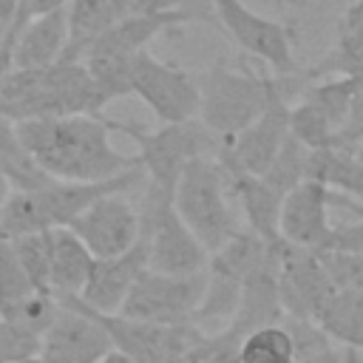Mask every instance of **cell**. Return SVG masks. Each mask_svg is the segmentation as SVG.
<instances>
[{
	"instance_id": "1",
	"label": "cell",
	"mask_w": 363,
	"mask_h": 363,
	"mask_svg": "<svg viewBox=\"0 0 363 363\" xmlns=\"http://www.w3.org/2000/svg\"><path fill=\"white\" fill-rule=\"evenodd\" d=\"M14 130L37 167L57 182H99L142 164L111 142L113 122L99 113L23 119Z\"/></svg>"
},
{
	"instance_id": "2",
	"label": "cell",
	"mask_w": 363,
	"mask_h": 363,
	"mask_svg": "<svg viewBox=\"0 0 363 363\" xmlns=\"http://www.w3.org/2000/svg\"><path fill=\"white\" fill-rule=\"evenodd\" d=\"M199 79V122L218 139H230L250 128L269 105L278 79L275 74H255L230 68L227 60L204 68Z\"/></svg>"
},
{
	"instance_id": "3",
	"label": "cell",
	"mask_w": 363,
	"mask_h": 363,
	"mask_svg": "<svg viewBox=\"0 0 363 363\" xmlns=\"http://www.w3.org/2000/svg\"><path fill=\"white\" fill-rule=\"evenodd\" d=\"M230 176L224 173L216 156L190 159L179 182L173 187V207L182 221L193 230V235L207 247V252H218L235 233V218L230 210Z\"/></svg>"
},
{
	"instance_id": "4",
	"label": "cell",
	"mask_w": 363,
	"mask_h": 363,
	"mask_svg": "<svg viewBox=\"0 0 363 363\" xmlns=\"http://www.w3.org/2000/svg\"><path fill=\"white\" fill-rule=\"evenodd\" d=\"M139 244L145 250L147 269L167 275H196L207 269L210 252L176 213L173 193L147 182L139 204Z\"/></svg>"
},
{
	"instance_id": "5",
	"label": "cell",
	"mask_w": 363,
	"mask_h": 363,
	"mask_svg": "<svg viewBox=\"0 0 363 363\" xmlns=\"http://www.w3.org/2000/svg\"><path fill=\"white\" fill-rule=\"evenodd\" d=\"M113 130L128 133L139 147V162L145 167V176L150 184L173 193L182 167L196 156H216L221 147V139L207 130L199 119L162 125L159 130H145L136 125H119L113 122Z\"/></svg>"
},
{
	"instance_id": "6",
	"label": "cell",
	"mask_w": 363,
	"mask_h": 363,
	"mask_svg": "<svg viewBox=\"0 0 363 363\" xmlns=\"http://www.w3.org/2000/svg\"><path fill=\"white\" fill-rule=\"evenodd\" d=\"M213 11L230 40L244 54L261 60L272 74L289 77L303 71L295 57V34L289 26L252 11L244 0H213Z\"/></svg>"
},
{
	"instance_id": "7",
	"label": "cell",
	"mask_w": 363,
	"mask_h": 363,
	"mask_svg": "<svg viewBox=\"0 0 363 363\" xmlns=\"http://www.w3.org/2000/svg\"><path fill=\"white\" fill-rule=\"evenodd\" d=\"M278 88L267 105V111L241 133L221 139L216 159L221 162L230 179L235 176H264L275 162L281 145L289 136V91H284V77H278Z\"/></svg>"
},
{
	"instance_id": "8",
	"label": "cell",
	"mask_w": 363,
	"mask_h": 363,
	"mask_svg": "<svg viewBox=\"0 0 363 363\" xmlns=\"http://www.w3.org/2000/svg\"><path fill=\"white\" fill-rule=\"evenodd\" d=\"M204 272L196 275H167L156 269H142L122 303V315L162 323V326H184L193 323V312L204 292Z\"/></svg>"
},
{
	"instance_id": "9",
	"label": "cell",
	"mask_w": 363,
	"mask_h": 363,
	"mask_svg": "<svg viewBox=\"0 0 363 363\" xmlns=\"http://www.w3.org/2000/svg\"><path fill=\"white\" fill-rule=\"evenodd\" d=\"M130 91L159 116L162 125L199 119V79L147 48L130 60Z\"/></svg>"
},
{
	"instance_id": "10",
	"label": "cell",
	"mask_w": 363,
	"mask_h": 363,
	"mask_svg": "<svg viewBox=\"0 0 363 363\" xmlns=\"http://www.w3.org/2000/svg\"><path fill=\"white\" fill-rule=\"evenodd\" d=\"M111 349L102 323L85 309L77 295H60V309L40 337L45 363H96Z\"/></svg>"
},
{
	"instance_id": "11",
	"label": "cell",
	"mask_w": 363,
	"mask_h": 363,
	"mask_svg": "<svg viewBox=\"0 0 363 363\" xmlns=\"http://www.w3.org/2000/svg\"><path fill=\"white\" fill-rule=\"evenodd\" d=\"M94 258H113L139 244V207L128 201L125 193H108L96 199L68 224Z\"/></svg>"
},
{
	"instance_id": "12",
	"label": "cell",
	"mask_w": 363,
	"mask_h": 363,
	"mask_svg": "<svg viewBox=\"0 0 363 363\" xmlns=\"http://www.w3.org/2000/svg\"><path fill=\"white\" fill-rule=\"evenodd\" d=\"M278 295L289 318L318 320L326 301L335 295V284L315 250L292 247L281 241L278 252Z\"/></svg>"
},
{
	"instance_id": "13",
	"label": "cell",
	"mask_w": 363,
	"mask_h": 363,
	"mask_svg": "<svg viewBox=\"0 0 363 363\" xmlns=\"http://www.w3.org/2000/svg\"><path fill=\"white\" fill-rule=\"evenodd\" d=\"M329 201H332L329 187L309 179L295 184L281 201V218H278L281 241L315 252L326 250L335 235V227L329 224Z\"/></svg>"
},
{
	"instance_id": "14",
	"label": "cell",
	"mask_w": 363,
	"mask_h": 363,
	"mask_svg": "<svg viewBox=\"0 0 363 363\" xmlns=\"http://www.w3.org/2000/svg\"><path fill=\"white\" fill-rule=\"evenodd\" d=\"M145 250L142 244H136L133 250L113 255V258H96L94 269L88 275V284L82 286V292L77 295L85 306H91L94 312H119L136 275L145 269Z\"/></svg>"
},
{
	"instance_id": "15",
	"label": "cell",
	"mask_w": 363,
	"mask_h": 363,
	"mask_svg": "<svg viewBox=\"0 0 363 363\" xmlns=\"http://www.w3.org/2000/svg\"><path fill=\"white\" fill-rule=\"evenodd\" d=\"M68 11H51L28 20L11 40V68H48L65 57Z\"/></svg>"
},
{
	"instance_id": "16",
	"label": "cell",
	"mask_w": 363,
	"mask_h": 363,
	"mask_svg": "<svg viewBox=\"0 0 363 363\" xmlns=\"http://www.w3.org/2000/svg\"><path fill=\"white\" fill-rule=\"evenodd\" d=\"M68 48L62 60L79 62L85 51L119 20L128 17L119 0H68Z\"/></svg>"
},
{
	"instance_id": "17",
	"label": "cell",
	"mask_w": 363,
	"mask_h": 363,
	"mask_svg": "<svg viewBox=\"0 0 363 363\" xmlns=\"http://www.w3.org/2000/svg\"><path fill=\"white\" fill-rule=\"evenodd\" d=\"M230 190H233V199L241 204L250 230L278 244L281 241L278 218H281V201L286 193H281L264 176H235L230 179Z\"/></svg>"
},
{
	"instance_id": "18",
	"label": "cell",
	"mask_w": 363,
	"mask_h": 363,
	"mask_svg": "<svg viewBox=\"0 0 363 363\" xmlns=\"http://www.w3.org/2000/svg\"><path fill=\"white\" fill-rule=\"evenodd\" d=\"M51 292L60 295H79L88 284L94 269L91 250L79 241L71 227H51Z\"/></svg>"
},
{
	"instance_id": "19",
	"label": "cell",
	"mask_w": 363,
	"mask_h": 363,
	"mask_svg": "<svg viewBox=\"0 0 363 363\" xmlns=\"http://www.w3.org/2000/svg\"><path fill=\"white\" fill-rule=\"evenodd\" d=\"M318 323L337 343L363 349V289H335L320 309Z\"/></svg>"
},
{
	"instance_id": "20",
	"label": "cell",
	"mask_w": 363,
	"mask_h": 363,
	"mask_svg": "<svg viewBox=\"0 0 363 363\" xmlns=\"http://www.w3.org/2000/svg\"><path fill=\"white\" fill-rule=\"evenodd\" d=\"M318 71H335V74H363V0H354L349 11L340 20V37L335 51L315 65L312 71H303L306 77H315Z\"/></svg>"
},
{
	"instance_id": "21",
	"label": "cell",
	"mask_w": 363,
	"mask_h": 363,
	"mask_svg": "<svg viewBox=\"0 0 363 363\" xmlns=\"http://www.w3.org/2000/svg\"><path fill=\"white\" fill-rule=\"evenodd\" d=\"M34 292L43 289L31 284L14 252V244L9 238H0V318H11Z\"/></svg>"
},
{
	"instance_id": "22",
	"label": "cell",
	"mask_w": 363,
	"mask_h": 363,
	"mask_svg": "<svg viewBox=\"0 0 363 363\" xmlns=\"http://www.w3.org/2000/svg\"><path fill=\"white\" fill-rule=\"evenodd\" d=\"M289 133L309 150L340 145V130L335 128V122L306 99L289 105Z\"/></svg>"
},
{
	"instance_id": "23",
	"label": "cell",
	"mask_w": 363,
	"mask_h": 363,
	"mask_svg": "<svg viewBox=\"0 0 363 363\" xmlns=\"http://www.w3.org/2000/svg\"><path fill=\"white\" fill-rule=\"evenodd\" d=\"M235 363H295L292 337L284 329V323L261 326L250 332L238 346Z\"/></svg>"
},
{
	"instance_id": "24",
	"label": "cell",
	"mask_w": 363,
	"mask_h": 363,
	"mask_svg": "<svg viewBox=\"0 0 363 363\" xmlns=\"http://www.w3.org/2000/svg\"><path fill=\"white\" fill-rule=\"evenodd\" d=\"M9 241L14 244V252L23 269L28 272L31 284L43 292H51V233L40 230V233H26Z\"/></svg>"
},
{
	"instance_id": "25",
	"label": "cell",
	"mask_w": 363,
	"mask_h": 363,
	"mask_svg": "<svg viewBox=\"0 0 363 363\" xmlns=\"http://www.w3.org/2000/svg\"><path fill=\"white\" fill-rule=\"evenodd\" d=\"M306 159H309V147L301 145L292 133L286 136V142L281 145L275 162L269 164V170L264 173L267 182H272L281 193H289L295 184H301L306 179Z\"/></svg>"
},
{
	"instance_id": "26",
	"label": "cell",
	"mask_w": 363,
	"mask_h": 363,
	"mask_svg": "<svg viewBox=\"0 0 363 363\" xmlns=\"http://www.w3.org/2000/svg\"><path fill=\"white\" fill-rule=\"evenodd\" d=\"M318 255L335 289H363V252H346V250L326 247Z\"/></svg>"
},
{
	"instance_id": "27",
	"label": "cell",
	"mask_w": 363,
	"mask_h": 363,
	"mask_svg": "<svg viewBox=\"0 0 363 363\" xmlns=\"http://www.w3.org/2000/svg\"><path fill=\"white\" fill-rule=\"evenodd\" d=\"M34 354H40V335L0 318V363H23Z\"/></svg>"
},
{
	"instance_id": "28",
	"label": "cell",
	"mask_w": 363,
	"mask_h": 363,
	"mask_svg": "<svg viewBox=\"0 0 363 363\" xmlns=\"http://www.w3.org/2000/svg\"><path fill=\"white\" fill-rule=\"evenodd\" d=\"M363 139V74H360V88L354 94V102H352V113H349V122L343 128V136H340V145H354Z\"/></svg>"
},
{
	"instance_id": "29",
	"label": "cell",
	"mask_w": 363,
	"mask_h": 363,
	"mask_svg": "<svg viewBox=\"0 0 363 363\" xmlns=\"http://www.w3.org/2000/svg\"><path fill=\"white\" fill-rule=\"evenodd\" d=\"M68 6V0H20V14H17V31L28 23V20H34V17H43V14H51V11H60V9H65ZM14 31V34H17Z\"/></svg>"
},
{
	"instance_id": "30",
	"label": "cell",
	"mask_w": 363,
	"mask_h": 363,
	"mask_svg": "<svg viewBox=\"0 0 363 363\" xmlns=\"http://www.w3.org/2000/svg\"><path fill=\"white\" fill-rule=\"evenodd\" d=\"M184 0H133V14L159 17V14H184Z\"/></svg>"
},
{
	"instance_id": "31",
	"label": "cell",
	"mask_w": 363,
	"mask_h": 363,
	"mask_svg": "<svg viewBox=\"0 0 363 363\" xmlns=\"http://www.w3.org/2000/svg\"><path fill=\"white\" fill-rule=\"evenodd\" d=\"M182 11H184L187 23H193V20H207V17H216V11H213V0H184Z\"/></svg>"
},
{
	"instance_id": "32",
	"label": "cell",
	"mask_w": 363,
	"mask_h": 363,
	"mask_svg": "<svg viewBox=\"0 0 363 363\" xmlns=\"http://www.w3.org/2000/svg\"><path fill=\"white\" fill-rule=\"evenodd\" d=\"M96 363H136V360H133L128 352H122V349L111 346V349H108V352H105V354H102Z\"/></svg>"
},
{
	"instance_id": "33",
	"label": "cell",
	"mask_w": 363,
	"mask_h": 363,
	"mask_svg": "<svg viewBox=\"0 0 363 363\" xmlns=\"http://www.w3.org/2000/svg\"><path fill=\"white\" fill-rule=\"evenodd\" d=\"M9 71H11V45L0 37V79H3Z\"/></svg>"
},
{
	"instance_id": "34",
	"label": "cell",
	"mask_w": 363,
	"mask_h": 363,
	"mask_svg": "<svg viewBox=\"0 0 363 363\" xmlns=\"http://www.w3.org/2000/svg\"><path fill=\"white\" fill-rule=\"evenodd\" d=\"M346 147H349V150L354 153V159L363 164V139H360V142H354V145H346Z\"/></svg>"
},
{
	"instance_id": "35",
	"label": "cell",
	"mask_w": 363,
	"mask_h": 363,
	"mask_svg": "<svg viewBox=\"0 0 363 363\" xmlns=\"http://www.w3.org/2000/svg\"><path fill=\"white\" fill-rule=\"evenodd\" d=\"M23 363H45L40 354H34V357H28V360H23Z\"/></svg>"
},
{
	"instance_id": "36",
	"label": "cell",
	"mask_w": 363,
	"mask_h": 363,
	"mask_svg": "<svg viewBox=\"0 0 363 363\" xmlns=\"http://www.w3.org/2000/svg\"><path fill=\"white\" fill-rule=\"evenodd\" d=\"M281 3H284V6H286V3H301V0H281Z\"/></svg>"
},
{
	"instance_id": "37",
	"label": "cell",
	"mask_w": 363,
	"mask_h": 363,
	"mask_svg": "<svg viewBox=\"0 0 363 363\" xmlns=\"http://www.w3.org/2000/svg\"><path fill=\"white\" fill-rule=\"evenodd\" d=\"M0 238H3V230H0Z\"/></svg>"
},
{
	"instance_id": "38",
	"label": "cell",
	"mask_w": 363,
	"mask_h": 363,
	"mask_svg": "<svg viewBox=\"0 0 363 363\" xmlns=\"http://www.w3.org/2000/svg\"><path fill=\"white\" fill-rule=\"evenodd\" d=\"M3 40H6V37H3ZM6 43H9V40H6Z\"/></svg>"
}]
</instances>
